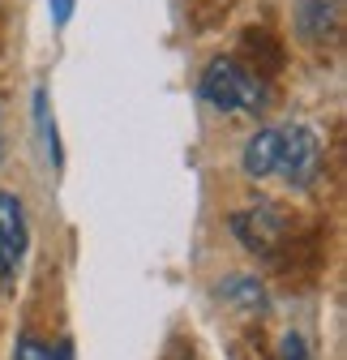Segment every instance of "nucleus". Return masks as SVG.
Masks as SVG:
<instances>
[{"instance_id": "1", "label": "nucleus", "mask_w": 347, "mask_h": 360, "mask_svg": "<svg viewBox=\"0 0 347 360\" xmlns=\"http://www.w3.org/2000/svg\"><path fill=\"white\" fill-rule=\"evenodd\" d=\"M197 95L223 116H232V112L257 116L266 108V82H257L236 56H214V60H206V69L197 77Z\"/></svg>"}, {"instance_id": "12", "label": "nucleus", "mask_w": 347, "mask_h": 360, "mask_svg": "<svg viewBox=\"0 0 347 360\" xmlns=\"http://www.w3.org/2000/svg\"><path fill=\"white\" fill-rule=\"evenodd\" d=\"M52 5V22L56 26H69V18H73V0H48Z\"/></svg>"}, {"instance_id": "7", "label": "nucleus", "mask_w": 347, "mask_h": 360, "mask_svg": "<svg viewBox=\"0 0 347 360\" xmlns=\"http://www.w3.org/2000/svg\"><path fill=\"white\" fill-rule=\"evenodd\" d=\"M279 142H283V129H257L253 138L244 142V150H240V167H244L249 180H266V176H275Z\"/></svg>"}, {"instance_id": "2", "label": "nucleus", "mask_w": 347, "mask_h": 360, "mask_svg": "<svg viewBox=\"0 0 347 360\" xmlns=\"http://www.w3.org/2000/svg\"><path fill=\"white\" fill-rule=\"evenodd\" d=\"M300 223V214H292L287 206H279V202H249L244 210H236L232 219H228V228H232V236L249 249V253H257V257H275L279 253V245L292 236V228Z\"/></svg>"}, {"instance_id": "9", "label": "nucleus", "mask_w": 347, "mask_h": 360, "mask_svg": "<svg viewBox=\"0 0 347 360\" xmlns=\"http://www.w3.org/2000/svg\"><path fill=\"white\" fill-rule=\"evenodd\" d=\"M34 120L43 129V142H48V159L60 167V138H56V124L48 116V95H43V90H34Z\"/></svg>"}, {"instance_id": "11", "label": "nucleus", "mask_w": 347, "mask_h": 360, "mask_svg": "<svg viewBox=\"0 0 347 360\" xmlns=\"http://www.w3.org/2000/svg\"><path fill=\"white\" fill-rule=\"evenodd\" d=\"M279 360H313V356H309V343L300 335H287L283 347H279Z\"/></svg>"}, {"instance_id": "4", "label": "nucleus", "mask_w": 347, "mask_h": 360, "mask_svg": "<svg viewBox=\"0 0 347 360\" xmlns=\"http://www.w3.org/2000/svg\"><path fill=\"white\" fill-rule=\"evenodd\" d=\"M296 34L313 52H334L343 39V0H296L292 5Z\"/></svg>"}, {"instance_id": "6", "label": "nucleus", "mask_w": 347, "mask_h": 360, "mask_svg": "<svg viewBox=\"0 0 347 360\" xmlns=\"http://www.w3.org/2000/svg\"><path fill=\"white\" fill-rule=\"evenodd\" d=\"M30 245V228H26V206L18 193H0V253L18 270Z\"/></svg>"}, {"instance_id": "3", "label": "nucleus", "mask_w": 347, "mask_h": 360, "mask_svg": "<svg viewBox=\"0 0 347 360\" xmlns=\"http://www.w3.org/2000/svg\"><path fill=\"white\" fill-rule=\"evenodd\" d=\"M275 172L287 180L292 189H309L313 180L322 176V142H317V133H313V129H305V124L283 129Z\"/></svg>"}, {"instance_id": "10", "label": "nucleus", "mask_w": 347, "mask_h": 360, "mask_svg": "<svg viewBox=\"0 0 347 360\" xmlns=\"http://www.w3.org/2000/svg\"><path fill=\"white\" fill-rule=\"evenodd\" d=\"M13 360H56V347L34 339V335H22L18 347H13Z\"/></svg>"}, {"instance_id": "5", "label": "nucleus", "mask_w": 347, "mask_h": 360, "mask_svg": "<svg viewBox=\"0 0 347 360\" xmlns=\"http://www.w3.org/2000/svg\"><path fill=\"white\" fill-rule=\"evenodd\" d=\"M257 82H270V77H279L283 73V65H287V48H283V39L270 30V26H249L244 34H240V56H236Z\"/></svg>"}, {"instance_id": "13", "label": "nucleus", "mask_w": 347, "mask_h": 360, "mask_svg": "<svg viewBox=\"0 0 347 360\" xmlns=\"http://www.w3.org/2000/svg\"><path fill=\"white\" fill-rule=\"evenodd\" d=\"M9 279H13V266H9V262H5V253H0V288H5V283H9Z\"/></svg>"}, {"instance_id": "8", "label": "nucleus", "mask_w": 347, "mask_h": 360, "mask_svg": "<svg viewBox=\"0 0 347 360\" xmlns=\"http://www.w3.org/2000/svg\"><path fill=\"white\" fill-rule=\"evenodd\" d=\"M219 300H228V304H236V309H249V313L266 309V292H262V283L249 279V275H232V279H223V283H219Z\"/></svg>"}, {"instance_id": "14", "label": "nucleus", "mask_w": 347, "mask_h": 360, "mask_svg": "<svg viewBox=\"0 0 347 360\" xmlns=\"http://www.w3.org/2000/svg\"><path fill=\"white\" fill-rule=\"evenodd\" d=\"M0 155H5V129H0Z\"/></svg>"}]
</instances>
